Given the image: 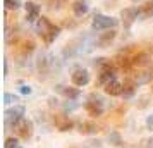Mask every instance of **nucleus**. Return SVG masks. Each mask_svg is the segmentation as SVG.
<instances>
[{
  "label": "nucleus",
  "instance_id": "ddd939ff",
  "mask_svg": "<svg viewBox=\"0 0 153 148\" xmlns=\"http://www.w3.org/2000/svg\"><path fill=\"white\" fill-rule=\"evenodd\" d=\"M114 38H115V31H114V29H107L105 33H102V35L97 38V47L105 48V47H107V45H108Z\"/></svg>",
  "mask_w": 153,
  "mask_h": 148
},
{
  "label": "nucleus",
  "instance_id": "a878e982",
  "mask_svg": "<svg viewBox=\"0 0 153 148\" xmlns=\"http://www.w3.org/2000/svg\"><path fill=\"white\" fill-rule=\"evenodd\" d=\"M145 143H146L145 148H153V138H152V140H146Z\"/></svg>",
  "mask_w": 153,
  "mask_h": 148
},
{
  "label": "nucleus",
  "instance_id": "b1692460",
  "mask_svg": "<svg viewBox=\"0 0 153 148\" xmlns=\"http://www.w3.org/2000/svg\"><path fill=\"white\" fill-rule=\"evenodd\" d=\"M146 127H148L150 131H153V115H150V117L146 119Z\"/></svg>",
  "mask_w": 153,
  "mask_h": 148
},
{
  "label": "nucleus",
  "instance_id": "5701e85b",
  "mask_svg": "<svg viewBox=\"0 0 153 148\" xmlns=\"http://www.w3.org/2000/svg\"><path fill=\"white\" fill-rule=\"evenodd\" d=\"M16 102H19V98L16 97V95H12V93H4V103H16Z\"/></svg>",
  "mask_w": 153,
  "mask_h": 148
},
{
  "label": "nucleus",
  "instance_id": "0eeeda50",
  "mask_svg": "<svg viewBox=\"0 0 153 148\" xmlns=\"http://www.w3.org/2000/svg\"><path fill=\"white\" fill-rule=\"evenodd\" d=\"M71 79H72V85L74 86H86L90 83V72L86 69H76L72 72Z\"/></svg>",
  "mask_w": 153,
  "mask_h": 148
},
{
  "label": "nucleus",
  "instance_id": "a211bd4d",
  "mask_svg": "<svg viewBox=\"0 0 153 148\" xmlns=\"http://www.w3.org/2000/svg\"><path fill=\"white\" fill-rule=\"evenodd\" d=\"M19 47H21L19 50H21L22 54L26 55V54H31V52L35 50V43L31 42V40H22V43L19 45Z\"/></svg>",
  "mask_w": 153,
  "mask_h": 148
},
{
  "label": "nucleus",
  "instance_id": "f257e3e1",
  "mask_svg": "<svg viewBox=\"0 0 153 148\" xmlns=\"http://www.w3.org/2000/svg\"><path fill=\"white\" fill-rule=\"evenodd\" d=\"M36 33L42 36V40L47 43V45H50V43L53 42L57 36H59L60 28H59V26H55L52 21H48L47 17H40V19H38V22H36Z\"/></svg>",
  "mask_w": 153,
  "mask_h": 148
},
{
  "label": "nucleus",
  "instance_id": "aec40b11",
  "mask_svg": "<svg viewBox=\"0 0 153 148\" xmlns=\"http://www.w3.org/2000/svg\"><path fill=\"white\" fill-rule=\"evenodd\" d=\"M108 141H110L114 147H122V140H120V134L115 133V131L108 134Z\"/></svg>",
  "mask_w": 153,
  "mask_h": 148
},
{
  "label": "nucleus",
  "instance_id": "423d86ee",
  "mask_svg": "<svg viewBox=\"0 0 153 148\" xmlns=\"http://www.w3.org/2000/svg\"><path fill=\"white\" fill-rule=\"evenodd\" d=\"M14 129H16V133H17V136H19L21 140H29V138L33 136L35 126H33V122H31L29 119H21L14 126Z\"/></svg>",
  "mask_w": 153,
  "mask_h": 148
},
{
  "label": "nucleus",
  "instance_id": "9b49d317",
  "mask_svg": "<svg viewBox=\"0 0 153 148\" xmlns=\"http://www.w3.org/2000/svg\"><path fill=\"white\" fill-rule=\"evenodd\" d=\"M88 10H90L88 0H74L72 2V12H74V16L83 17L84 14H88Z\"/></svg>",
  "mask_w": 153,
  "mask_h": 148
},
{
  "label": "nucleus",
  "instance_id": "2eb2a0df",
  "mask_svg": "<svg viewBox=\"0 0 153 148\" xmlns=\"http://www.w3.org/2000/svg\"><path fill=\"white\" fill-rule=\"evenodd\" d=\"M139 16L141 17H152L153 16V0H146L139 7Z\"/></svg>",
  "mask_w": 153,
  "mask_h": 148
},
{
  "label": "nucleus",
  "instance_id": "f03ea898",
  "mask_svg": "<svg viewBox=\"0 0 153 148\" xmlns=\"http://www.w3.org/2000/svg\"><path fill=\"white\" fill-rule=\"evenodd\" d=\"M119 24V21L115 17H110V16H103V14H97L93 17V22H91V28L97 29V31H103V29H114Z\"/></svg>",
  "mask_w": 153,
  "mask_h": 148
},
{
  "label": "nucleus",
  "instance_id": "6ab92c4d",
  "mask_svg": "<svg viewBox=\"0 0 153 148\" xmlns=\"http://www.w3.org/2000/svg\"><path fill=\"white\" fill-rule=\"evenodd\" d=\"M4 5L7 10H17V9L21 7V0H4Z\"/></svg>",
  "mask_w": 153,
  "mask_h": 148
},
{
  "label": "nucleus",
  "instance_id": "1a4fd4ad",
  "mask_svg": "<svg viewBox=\"0 0 153 148\" xmlns=\"http://www.w3.org/2000/svg\"><path fill=\"white\" fill-rule=\"evenodd\" d=\"M120 17H122V21H124V26L126 28H129L132 22L139 17V9H136V7L124 9V10L120 12Z\"/></svg>",
  "mask_w": 153,
  "mask_h": 148
},
{
  "label": "nucleus",
  "instance_id": "4be33fe9",
  "mask_svg": "<svg viewBox=\"0 0 153 148\" xmlns=\"http://www.w3.org/2000/svg\"><path fill=\"white\" fill-rule=\"evenodd\" d=\"M65 2H67V0H47V4H48L52 9H60V7H64V5H65Z\"/></svg>",
  "mask_w": 153,
  "mask_h": 148
},
{
  "label": "nucleus",
  "instance_id": "f8f14e48",
  "mask_svg": "<svg viewBox=\"0 0 153 148\" xmlns=\"http://www.w3.org/2000/svg\"><path fill=\"white\" fill-rule=\"evenodd\" d=\"M103 88H105V93H107V95H110V97H119V95H122L124 85L119 83L117 79H114V81H110L108 85H105Z\"/></svg>",
  "mask_w": 153,
  "mask_h": 148
},
{
  "label": "nucleus",
  "instance_id": "bb28decb",
  "mask_svg": "<svg viewBox=\"0 0 153 148\" xmlns=\"http://www.w3.org/2000/svg\"><path fill=\"white\" fill-rule=\"evenodd\" d=\"M152 55H153V47H152Z\"/></svg>",
  "mask_w": 153,
  "mask_h": 148
},
{
  "label": "nucleus",
  "instance_id": "9d476101",
  "mask_svg": "<svg viewBox=\"0 0 153 148\" xmlns=\"http://www.w3.org/2000/svg\"><path fill=\"white\" fill-rule=\"evenodd\" d=\"M53 122H55V127L59 129V131H71V129H72V126H74V122H72L67 115H64V114L55 115Z\"/></svg>",
  "mask_w": 153,
  "mask_h": 148
},
{
  "label": "nucleus",
  "instance_id": "f3484780",
  "mask_svg": "<svg viewBox=\"0 0 153 148\" xmlns=\"http://www.w3.org/2000/svg\"><path fill=\"white\" fill-rule=\"evenodd\" d=\"M134 88H136V83L129 79V81H126L124 83V90H122V95H124V98H129L134 95Z\"/></svg>",
  "mask_w": 153,
  "mask_h": 148
},
{
  "label": "nucleus",
  "instance_id": "412c9836",
  "mask_svg": "<svg viewBox=\"0 0 153 148\" xmlns=\"http://www.w3.org/2000/svg\"><path fill=\"white\" fill-rule=\"evenodd\" d=\"M4 147H5V148H19V140L10 136V138L5 140V145H4Z\"/></svg>",
  "mask_w": 153,
  "mask_h": 148
},
{
  "label": "nucleus",
  "instance_id": "6e6552de",
  "mask_svg": "<svg viewBox=\"0 0 153 148\" xmlns=\"http://www.w3.org/2000/svg\"><path fill=\"white\" fill-rule=\"evenodd\" d=\"M24 9H26V19L28 22H36L40 19V5L35 4V2H26L24 4Z\"/></svg>",
  "mask_w": 153,
  "mask_h": 148
},
{
  "label": "nucleus",
  "instance_id": "7ed1b4c3",
  "mask_svg": "<svg viewBox=\"0 0 153 148\" xmlns=\"http://www.w3.org/2000/svg\"><path fill=\"white\" fill-rule=\"evenodd\" d=\"M115 76H117V69H115L110 62H107L105 65H102V67L98 69V81H97V85L98 86L108 85L110 81L115 79Z\"/></svg>",
  "mask_w": 153,
  "mask_h": 148
},
{
  "label": "nucleus",
  "instance_id": "dca6fc26",
  "mask_svg": "<svg viewBox=\"0 0 153 148\" xmlns=\"http://www.w3.org/2000/svg\"><path fill=\"white\" fill-rule=\"evenodd\" d=\"M60 91H62V95L65 97V98L69 100H76L77 97H79V90L77 88H65V86H60Z\"/></svg>",
  "mask_w": 153,
  "mask_h": 148
},
{
  "label": "nucleus",
  "instance_id": "20e7f679",
  "mask_svg": "<svg viewBox=\"0 0 153 148\" xmlns=\"http://www.w3.org/2000/svg\"><path fill=\"white\" fill-rule=\"evenodd\" d=\"M84 109H86V112L90 114L91 117H100V115L103 114V110H105L103 100L100 98V97H97V95L93 93V95H90L88 102L84 103Z\"/></svg>",
  "mask_w": 153,
  "mask_h": 148
},
{
  "label": "nucleus",
  "instance_id": "39448f33",
  "mask_svg": "<svg viewBox=\"0 0 153 148\" xmlns=\"http://www.w3.org/2000/svg\"><path fill=\"white\" fill-rule=\"evenodd\" d=\"M22 115H24V107H22V105H14L12 109H7V110H5V114H4L5 126L14 127L21 119H24Z\"/></svg>",
  "mask_w": 153,
  "mask_h": 148
},
{
  "label": "nucleus",
  "instance_id": "393cba45",
  "mask_svg": "<svg viewBox=\"0 0 153 148\" xmlns=\"http://www.w3.org/2000/svg\"><path fill=\"white\" fill-rule=\"evenodd\" d=\"M21 93H22V95H29V93H31V88L26 86V85H22L21 86Z\"/></svg>",
  "mask_w": 153,
  "mask_h": 148
},
{
  "label": "nucleus",
  "instance_id": "4468645a",
  "mask_svg": "<svg viewBox=\"0 0 153 148\" xmlns=\"http://www.w3.org/2000/svg\"><path fill=\"white\" fill-rule=\"evenodd\" d=\"M79 133L81 134H97L98 133V126L95 124V122H90V120H84V122H81L79 124Z\"/></svg>",
  "mask_w": 153,
  "mask_h": 148
}]
</instances>
